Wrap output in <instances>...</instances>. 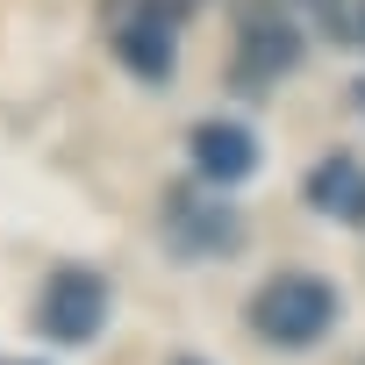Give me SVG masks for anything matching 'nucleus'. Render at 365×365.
Returning <instances> with one entry per match:
<instances>
[{
	"label": "nucleus",
	"mask_w": 365,
	"mask_h": 365,
	"mask_svg": "<svg viewBox=\"0 0 365 365\" xmlns=\"http://www.w3.org/2000/svg\"><path fill=\"white\" fill-rule=\"evenodd\" d=\"M165 230H172V244L187 251V258H215V251H230V244L244 237V222H237L222 201H201V194H172Z\"/></svg>",
	"instance_id": "nucleus-5"
},
{
	"label": "nucleus",
	"mask_w": 365,
	"mask_h": 365,
	"mask_svg": "<svg viewBox=\"0 0 365 365\" xmlns=\"http://www.w3.org/2000/svg\"><path fill=\"white\" fill-rule=\"evenodd\" d=\"M351 43H365V0H351Z\"/></svg>",
	"instance_id": "nucleus-10"
},
{
	"label": "nucleus",
	"mask_w": 365,
	"mask_h": 365,
	"mask_svg": "<svg viewBox=\"0 0 365 365\" xmlns=\"http://www.w3.org/2000/svg\"><path fill=\"white\" fill-rule=\"evenodd\" d=\"M179 365H201V358H179Z\"/></svg>",
	"instance_id": "nucleus-12"
},
{
	"label": "nucleus",
	"mask_w": 365,
	"mask_h": 365,
	"mask_svg": "<svg viewBox=\"0 0 365 365\" xmlns=\"http://www.w3.org/2000/svg\"><path fill=\"white\" fill-rule=\"evenodd\" d=\"M329 322H336V287L315 272H279L251 294V329L279 351H308L315 336H329Z\"/></svg>",
	"instance_id": "nucleus-1"
},
{
	"label": "nucleus",
	"mask_w": 365,
	"mask_h": 365,
	"mask_svg": "<svg viewBox=\"0 0 365 365\" xmlns=\"http://www.w3.org/2000/svg\"><path fill=\"white\" fill-rule=\"evenodd\" d=\"M101 322H108V279H93L79 265L51 272V287L36 301V329L58 344H86V336H101Z\"/></svg>",
	"instance_id": "nucleus-3"
},
{
	"label": "nucleus",
	"mask_w": 365,
	"mask_h": 365,
	"mask_svg": "<svg viewBox=\"0 0 365 365\" xmlns=\"http://www.w3.org/2000/svg\"><path fill=\"white\" fill-rule=\"evenodd\" d=\"M294 8H301L315 29H329V36H351V0H294Z\"/></svg>",
	"instance_id": "nucleus-9"
},
{
	"label": "nucleus",
	"mask_w": 365,
	"mask_h": 365,
	"mask_svg": "<svg viewBox=\"0 0 365 365\" xmlns=\"http://www.w3.org/2000/svg\"><path fill=\"white\" fill-rule=\"evenodd\" d=\"M108 43L136 79H172L179 65V22L165 15H108Z\"/></svg>",
	"instance_id": "nucleus-4"
},
{
	"label": "nucleus",
	"mask_w": 365,
	"mask_h": 365,
	"mask_svg": "<svg viewBox=\"0 0 365 365\" xmlns=\"http://www.w3.org/2000/svg\"><path fill=\"white\" fill-rule=\"evenodd\" d=\"M358 108H365V79H358Z\"/></svg>",
	"instance_id": "nucleus-11"
},
{
	"label": "nucleus",
	"mask_w": 365,
	"mask_h": 365,
	"mask_svg": "<svg viewBox=\"0 0 365 365\" xmlns=\"http://www.w3.org/2000/svg\"><path fill=\"white\" fill-rule=\"evenodd\" d=\"M301 65V29L287 8H272V0H244L237 8V86L244 93H265L279 72Z\"/></svg>",
	"instance_id": "nucleus-2"
},
{
	"label": "nucleus",
	"mask_w": 365,
	"mask_h": 365,
	"mask_svg": "<svg viewBox=\"0 0 365 365\" xmlns=\"http://www.w3.org/2000/svg\"><path fill=\"white\" fill-rule=\"evenodd\" d=\"M201 0H101V22L108 15H165V22H187Z\"/></svg>",
	"instance_id": "nucleus-8"
},
{
	"label": "nucleus",
	"mask_w": 365,
	"mask_h": 365,
	"mask_svg": "<svg viewBox=\"0 0 365 365\" xmlns=\"http://www.w3.org/2000/svg\"><path fill=\"white\" fill-rule=\"evenodd\" d=\"M308 208L329 222H365V165L358 158H322L308 172Z\"/></svg>",
	"instance_id": "nucleus-7"
},
{
	"label": "nucleus",
	"mask_w": 365,
	"mask_h": 365,
	"mask_svg": "<svg viewBox=\"0 0 365 365\" xmlns=\"http://www.w3.org/2000/svg\"><path fill=\"white\" fill-rule=\"evenodd\" d=\"M194 172L208 187H244L258 172V136L244 122H201L194 129Z\"/></svg>",
	"instance_id": "nucleus-6"
}]
</instances>
